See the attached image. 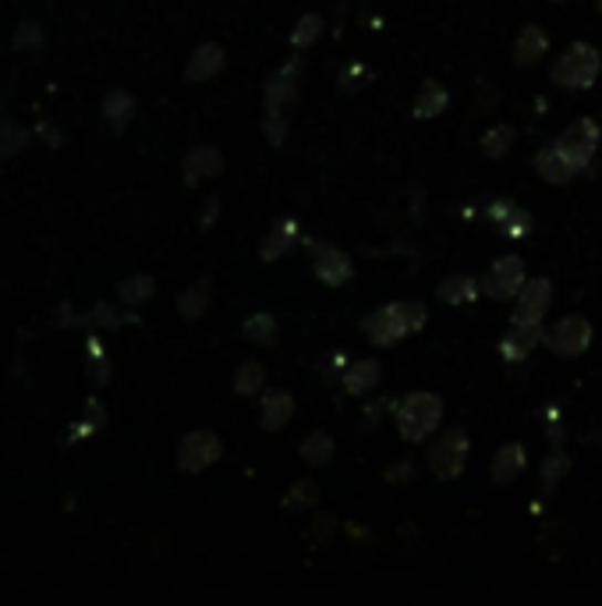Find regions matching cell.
<instances>
[{"instance_id":"14","label":"cell","mask_w":602,"mask_h":606,"mask_svg":"<svg viewBox=\"0 0 602 606\" xmlns=\"http://www.w3.org/2000/svg\"><path fill=\"white\" fill-rule=\"evenodd\" d=\"M315 276L323 284H330V288H341V284H347L351 276H354V267H351V259L341 252V249H333V245H319V255H315Z\"/></svg>"},{"instance_id":"4","label":"cell","mask_w":602,"mask_h":606,"mask_svg":"<svg viewBox=\"0 0 602 606\" xmlns=\"http://www.w3.org/2000/svg\"><path fill=\"white\" fill-rule=\"evenodd\" d=\"M468 454H471L468 432L465 429H450V432H443V437L433 440L429 454H425V464H429V472L436 479H457L460 472H465Z\"/></svg>"},{"instance_id":"2","label":"cell","mask_w":602,"mask_h":606,"mask_svg":"<svg viewBox=\"0 0 602 606\" xmlns=\"http://www.w3.org/2000/svg\"><path fill=\"white\" fill-rule=\"evenodd\" d=\"M443 422V401L439 394H429V390H412L407 397L394 405V426L401 432V440L407 443H422L429 440L433 432L439 429Z\"/></svg>"},{"instance_id":"3","label":"cell","mask_w":602,"mask_h":606,"mask_svg":"<svg viewBox=\"0 0 602 606\" xmlns=\"http://www.w3.org/2000/svg\"><path fill=\"white\" fill-rule=\"evenodd\" d=\"M599 72H602L599 50L592 43H571L557 58V64L549 67V79L563 85V90H589V85H595Z\"/></svg>"},{"instance_id":"17","label":"cell","mask_w":602,"mask_h":606,"mask_svg":"<svg viewBox=\"0 0 602 606\" xmlns=\"http://www.w3.org/2000/svg\"><path fill=\"white\" fill-rule=\"evenodd\" d=\"M482 294V281H475L471 273H450L447 281H439L436 299L443 305H471Z\"/></svg>"},{"instance_id":"29","label":"cell","mask_w":602,"mask_h":606,"mask_svg":"<svg viewBox=\"0 0 602 606\" xmlns=\"http://www.w3.org/2000/svg\"><path fill=\"white\" fill-rule=\"evenodd\" d=\"M32 135L35 132L14 125V121H0V160H11L18 153H25L32 146Z\"/></svg>"},{"instance_id":"31","label":"cell","mask_w":602,"mask_h":606,"mask_svg":"<svg viewBox=\"0 0 602 606\" xmlns=\"http://www.w3.org/2000/svg\"><path fill=\"white\" fill-rule=\"evenodd\" d=\"M241 334H245V341L259 344V348H270V344L277 341V320L270 313H256V316L245 320Z\"/></svg>"},{"instance_id":"13","label":"cell","mask_w":602,"mask_h":606,"mask_svg":"<svg viewBox=\"0 0 602 606\" xmlns=\"http://www.w3.org/2000/svg\"><path fill=\"white\" fill-rule=\"evenodd\" d=\"M224 175V153L217 146H195L185 157V181L203 185Z\"/></svg>"},{"instance_id":"43","label":"cell","mask_w":602,"mask_h":606,"mask_svg":"<svg viewBox=\"0 0 602 606\" xmlns=\"http://www.w3.org/2000/svg\"><path fill=\"white\" fill-rule=\"evenodd\" d=\"M85 352H89V362H100V358H106V348H103L100 334H89V337H85Z\"/></svg>"},{"instance_id":"24","label":"cell","mask_w":602,"mask_h":606,"mask_svg":"<svg viewBox=\"0 0 602 606\" xmlns=\"http://www.w3.org/2000/svg\"><path fill=\"white\" fill-rule=\"evenodd\" d=\"M447 107H450L447 85L436 82V79L422 82V90H418V96H415V117H418V121H429V117H439Z\"/></svg>"},{"instance_id":"39","label":"cell","mask_w":602,"mask_h":606,"mask_svg":"<svg viewBox=\"0 0 602 606\" xmlns=\"http://www.w3.org/2000/svg\"><path fill=\"white\" fill-rule=\"evenodd\" d=\"M35 138H40L46 149L64 146V132H61V125H53V121H40V125H35Z\"/></svg>"},{"instance_id":"26","label":"cell","mask_w":602,"mask_h":606,"mask_svg":"<svg viewBox=\"0 0 602 606\" xmlns=\"http://www.w3.org/2000/svg\"><path fill=\"white\" fill-rule=\"evenodd\" d=\"M106 426V408L100 405V401H89L85 405V415L79 422H71V429H68V440H64V447H71V443H82V440H89V437H96V432Z\"/></svg>"},{"instance_id":"16","label":"cell","mask_w":602,"mask_h":606,"mask_svg":"<svg viewBox=\"0 0 602 606\" xmlns=\"http://www.w3.org/2000/svg\"><path fill=\"white\" fill-rule=\"evenodd\" d=\"M100 114H103L106 125H111V132L121 135L124 128L132 125V117H135V96L128 90H111V93L103 96V103H100Z\"/></svg>"},{"instance_id":"45","label":"cell","mask_w":602,"mask_h":606,"mask_svg":"<svg viewBox=\"0 0 602 606\" xmlns=\"http://www.w3.org/2000/svg\"><path fill=\"white\" fill-rule=\"evenodd\" d=\"M553 4H560V0H553Z\"/></svg>"},{"instance_id":"23","label":"cell","mask_w":602,"mask_h":606,"mask_svg":"<svg viewBox=\"0 0 602 606\" xmlns=\"http://www.w3.org/2000/svg\"><path fill=\"white\" fill-rule=\"evenodd\" d=\"M114 294H117V305L135 309V305L149 302L153 294H156V276L153 273H132V276H124V281L114 288Z\"/></svg>"},{"instance_id":"22","label":"cell","mask_w":602,"mask_h":606,"mask_svg":"<svg viewBox=\"0 0 602 606\" xmlns=\"http://www.w3.org/2000/svg\"><path fill=\"white\" fill-rule=\"evenodd\" d=\"M489 220L500 228L507 238H525L531 231V217L521 210V206H513V202H492L489 206Z\"/></svg>"},{"instance_id":"37","label":"cell","mask_w":602,"mask_h":606,"mask_svg":"<svg viewBox=\"0 0 602 606\" xmlns=\"http://www.w3.org/2000/svg\"><path fill=\"white\" fill-rule=\"evenodd\" d=\"M315 500H319V490H315V482L312 479H298L288 500H283V508L288 511H305V508H315Z\"/></svg>"},{"instance_id":"34","label":"cell","mask_w":602,"mask_h":606,"mask_svg":"<svg viewBox=\"0 0 602 606\" xmlns=\"http://www.w3.org/2000/svg\"><path fill=\"white\" fill-rule=\"evenodd\" d=\"M319 36H323V19H319L315 11H309V14H301V19L294 22V29H291V46L305 50V46H312Z\"/></svg>"},{"instance_id":"21","label":"cell","mask_w":602,"mask_h":606,"mask_svg":"<svg viewBox=\"0 0 602 606\" xmlns=\"http://www.w3.org/2000/svg\"><path fill=\"white\" fill-rule=\"evenodd\" d=\"M546 46H549L546 29L542 25H525L521 36L513 40V64H518V67H531L536 61H542Z\"/></svg>"},{"instance_id":"28","label":"cell","mask_w":602,"mask_h":606,"mask_svg":"<svg viewBox=\"0 0 602 606\" xmlns=\"http://www.w3.org/2000/svg\"><path fill=\"white\" fill-rule=\"evenodd\" d=\"M262 384H266V366H262L259 358L241 362V366L235 369V379H230V387H235V394H241V397L259 394V390H262Z\"/></svg>"},{"instance_id":"7","label":"cell","mask_w":602,"mask_h":606,"mask_svg":"<svg viewBox=\"0 0 602 606\" xmlns=\"http://www.w3.org/2000/svg\"><path fill=\"white\" fill-rule=\"evenodd\" d=\"M525 263L518 255H500L482 276V294L492 302H513L518 291L525 288Z\"/></svg>"},{"instance_id":"8","label":"cell","mask_w":602,"mask_h":606,"mask_svg":"<svg viewBox=\"0 0 602 606\" xmlns=\"http://www.w3.org/2000/svg\"><path fill=\"white\" fill-rule=\"evenodd\" d=\"M549 352L560 358H581L592 344V323L584 316H563L553 331L546 334Z\"/></svg>"},{"instance_id":"36","label":"cell","mask_w":602,"mask_h":606,"mask_svg":"<svg viewBox=\"0 0 602 606\" xmlns=\"http://www.w3.org/2000/svg\"><path fill=\"white\" fill-rule=\"evenodd\" d=\"M50 326L53 331H75V326H85V313H79L71 299H61L50 313Z\"/></svg>"},{"instance_id":"32","label":"cell","mask_w":602,"mask_h":606,"mask_svg":"<svg viewBox=\"0 0 602 606\" xmlns=\"http://www.w3.org/2000/svg\"><path fill=\"white\" fill-rule=\"evenodd\" d=\"M298 450H301V458H305V464L323 469V464H330V458H333V437L319 429V432H312V437H305V443H301Z\"/></svg>"},{"instance_id":"6","label":"cell","mask_w":602,"mask_h":606,"mask_svg":"<svg viewBox=\"0 0 602 606\" xmlns=\"http://www.w3.org/2000/svg\"><path fill=\"white\" fill-rule=\"evenodd\" d=\"M567 160H571L578 170H589L592 160H595V149H599V125L592 117H581L574 121L571 128L560 132L557 135V143H553Z\"/></svg>"},{"instance_id":"12","label":"cell","mask_w":602,"mask_h":606,"mask_svg":"<svg viewBox=\"0 0 602 606\" xmlns=\"http://www.w3.org/2000/svg\"><path fill=\"white\" fill-rule=\"evenodd\" d=\"M298 96V64H283L280 72L266 82V114H288Z\"/></svg>"},{"instance_id":"33","label":"cell","mask_w":602,"mask_h":606,"mask_svg":"<svg viewBox=\"0 0 602 606\" xmlns=\"http://www.w3.org/2000/svg\"><path fill=\"white\" fill-rule=\"evenodd\" d=\"M85 326H96V331H117L124 326V313L114 302H96L85 309Z\"/></svg>"},{"instance_id":"27","label":"cell","mask_w":602,"mask_h":606,"mask_svg":"<svg viewBox=\"0 0 602 606\" xmlns=\"http://www.w3.org/2000/svg\"><path fill=\"white\" fill-rule=\"evenodd\" d=\"M209 309V281H195L191 288H185L177 294V313L181 320H203V313Z\"/></svg>"},{"instance_id":"44","label":"cell","mask_w":602,"mask_h":606,"mask_svg":"<svg viewBox=\"0 0 602 606\" xmlns=\"http://www.w3.org/2000/svg\"><path fill=\"white\" fill-rule=\"evenodd\" d=\"M599 11H602V0H599Z\"/></svg>"},{"instance_id":"11","label":"cell","mask_w":602,"mask_h":606,"mask_svg":"<svg viewBox=\"0 0 602 606\" xmlns=\"http://www.w3.org/2000/svg\"><path fill=\"white\" fill-rule=\"evenodd\" d=\"M224 64H227V54H224V46L220 43H203V46H195L191 50V58L185 64V82L191 85H203L209 79H217L224 72Z\"/></svg>"},{"instance_id":"41","label":"cell","mask_w":602,"mask_h":606,"mask_svg":"<svg viewBox=\"0 0 602 606\" xmlns=\"http://www.w3.org/2000/svg\"><path fill=\"white\" fill-rule=\"evenodd\" d=\"M111 376H114V366H111V358L89 362V379H93L96 387H106V384H111Z\"/></svg>"},{"instance_id":"19","label":"cell","mask_w":602,"mask_h":606,"mask_svg":"<svg viewBox=\"0 0 602 606\" xmlns=\"http://www.w3.org/2000/svg\"><path fill=\"white\" fill-rule=\"evenodd\" d=\"M291 415H294V397L283 390H273V394H266L259 405V426L266 432H277L291 422Z\"/></svg>"},{"instance_id":"30","label":"cell","mask_w":602,"mask_h":606,"mask_svg":"<svg viewBox=\"0 0 602 606\" xmlns=\"http://www.w3.org/2000/svg\"><path fill=\"white\" fill-rule=\"evenodd\" d=\"M46 43V32L43 25L35 22V19H22L14 25L11 32V50H18V54H29V50H40Z\"/></svg>"},{"instance_id":"15","label":"cell","mask_w":602,"mask_h":606,"mask_svg":"<svg viewBox=\"0 0 602 606\" xmlns=\"http://www.w3.org/2000/svg\"><path fill=\"white\" fill-rule=\"evenodd\" d=\"M525 464H528V450H525V443H504V447L492 454V464H489L492 482H500V487H510V482L525 472Z\"/></svg>"},{"instance_id":"18","label":"cell","mask_w":602,"mask_h":606,"mask_svg":"<svg viewBox=\"0 0 602 606\" xmlns=\"http://www.w3.org/2000/svg\"><path fill=\"white\" fill-rule=\"evenodd\" d=\"M536 170L542 175V181L549 185H567V181H574V175H581V170L563 157V153L557 146H546L536 153Z\"/></svg>"},{"instance_id":"35","label":"cell","mask_w":602,"mask_h":606,"mask_svg":"<svg viewBox=\"0 0 602 606\" xmlns=\"http://www.w3.org/2000/svg\"><path fill=\"white\" fill-rule=\"evenodd\" d=\"M513 125H492L486 135H482V149H486V157H492V160H500V157H507L510 153V146H513Z\"/></svg>"},{"instance_id":"20","label":"cell","mask_w":602,"mask_h":606,"mask_svg":"<svg viewBox=\"0 0 602 606\" xmlns=\"http://www.w3.org/2000/svg\"><path fill=\"white\" fill-rule=\"evenodd\" d=\"M380 376H383V366L376 358H359V362H351L347 373H344V390L362 397V394L380 387Z\"/></svg>"},{"instance_id":"42","label":"cell","mask_w":602,"mask_h":606,"mask_svg":"<svg viewBox=\"0 0 602 606\" xmlns=\"http://www.w3.org/2000/svg\"><path fill=\"white\" fill-rule=\"evenodd\" d=\"M217 217H220V199H217V196H209V199H206V206H203V217H199L203 231H209L212 223H217Z\"/></svg>"},{"instance_id":"1","label":"cell","mask_w":602,"mask_h":606,"mask_svg":"<svg viewBox=\"0 0 602 606\" xmlns=\"http://www.w3.org/2000/svg\"><path fill=\"white\" fill-rule=\"evenodd\" d=\"M425 326V305L418 302H390L383 309H376L365 323L362 331L365 337L376 344V348H390V344H401L404 337H412L415 331Z\"/></svg>"},{"instance_id":"10","label":"cell","mask_w":602,"mask_h":606,"mask_svg":"<svg viewBox=\"0 0 602 606\" xmlns=\"http://www.w3.org/2000/svg\"><path fill=\"white\" fill-rule=\"evenodd\" d=\"M549 305H553V281L536 276V281H525V288L518 291V299H513V316L542 320L549 313Z\"/></svg>"},{"instance_id":"9","label":"cell","mask_w":602,"mask_h":606,"mask_svg":"<svg viewBox=\"0 0 602 606\" xmlns=\"http://www.w3.org/2000/svg\"><path fill=\"white\" fill-rule=\"evenodd\" d=\"M546 341V331H542V320H521V316H510V331L504 334L500 341V355L507 362H525L531 352L539 348Z\"/></svg>"},{"instance_id":"46","label":"cell","mask_w":602,"mask_h":606,"mask_svg":"<svg viewBox=\"0 0 602 606\" xmlns=\"http://www.w3.org/2000/svg\"><path fill=\"white\" fill-rule=\"evenodd\" d=\"M0 107H4V103H0Z\"/></svg>"},{"instance_id":"38","label":"cell","mask_w":602,"mask_h":606,"mask_svg":"<svg viewBox=\"0 0 602 606\" xmlns=\"http://www.w3.org/2000/svg\"><path fill=\"white\" fill-rule=\"evenodd\" d=\"M571 472V464H567V458L560 454V450H553V454L546 458V464H542V490L546 493H553L557 490V482Z\"/></svg>"},{"instance_id":"40","label":"cell","mask_w":602,"mask_h":606,"mask_svg":"<svg viewBox=\"0 0 602 606\" xmlns=\"http://www.w3.org/2000/svg\"><path fill=\"white\" fill-rule=\"evenodd\" d=\"M262 132H266V138H270L273 146H280L283 138H288V114H266Z\"/></svg>"},{"instance_id":"25","label":"cell","mask_w":602,"mask_h":606,"mask_svg":"<svg viewBox=\"0 0 602 606\" xmlns=\"http://www.w3.org/2000/svg\"><path fill=\"white\" fill-rule=\"evenodd\" d=\"M294 234H298V223L294 220H277V228L270 231V238L259 245V259L262 263H277V259L294 245Z\"/></svg>"},{"instance_id":"5","label":"cell","mask_w":602,"mask_h":606,"mask_svg":"<svg viewBox=\"0 0 602 606\" xmlns=\"http://www.w3.org/2000/svg\"><path fill=\"white\" fill-rule=\"evenodd\" d=\"M224 458V443L212 429H191L177 443V469L185 476H199L206 469H212Z\"/></svg>"}]
</instances>
